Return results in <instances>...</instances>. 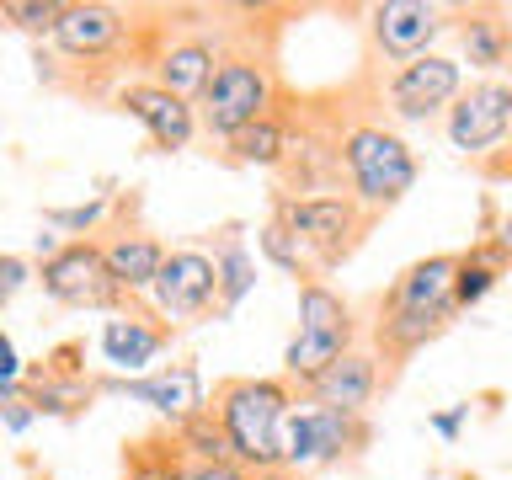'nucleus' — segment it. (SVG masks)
Masks as SVG:
<instances>
[{
  "label": "nucleus",
  "mask_w": 512,
  "mask_h": 480,
  "mask_svg": "<svg viewBox=\"0 0 512 480\" xmlns=\"http://www.w3.org/2000/svg\"><path fill=\"white\" fill-rule=\"evenodd\" d=\"M150 299H155V315L166 326H192V320H208L219 315V272H214V256L198 251V246H182V251H166L155 283H150Z\"/></svg>",
  "instance_id": "9"
},
{
  "label": "nucleus",
  "mask_w": 512,
  "mask_h": 480,
  "mask_svg": "<svg viewBox=\"0 0 512 480\" xmlns=\"http://www.w3.org/2000/svg\"><path fill=\"white\" fill-rule=\"evenodd\" d=\"M80 358H86V342H64L22 368L16 395L32 406V416H80L96 400V374H86Z\"/></svg>",
  "instance_id": "10"
},
{
  "label": "nucleus",
  "mask_w": 512,
  "mask_h": 480,
  "mask_svg": "<svg viewBox=\"0 0 512 480\" xmlns=\"http://www.w3.org/2000/svg\"><path fill=\"white\" fill-rule=\"evenodd\" d=\"M352 342H363L352 304L320 278L299 283V331H294V342L283 347V379L299 390L304 379H315L326 363L342 358Z\"/></svg>",
  "instance_id": "6"
},
{
  "label": "nucleus",
  "mask_w": 512,
  "mask_h": 480,
  "mask_svg": "<svg viewBox=\"0 0 512 480\" xmlns=\"http://www.w3.org/2000/svg\"><path fill=\"white\" fill-rule=\"evenodd\" d=\"M454 32L464 43V59H470L480 75L512 70V16L502 6H464V11H454Z\"/></svg>",
  "instance_id": "22"
},
{
  "label": "nucleus",
  "mask_w": 512,
  "mask_h": 480,
  "mask_svg": "<svg viewBox=\"0 0 512 480\" xmlns=\"http://www.w3.org/2000/svg\"><path fill=\"white\" fill-rule=\"evenodd\" d=\"M107 208H112V198L102 192V198H91V203H75V208H43V224H54V230L75 235V240H91V235L107 224Z\"/></svg>",
  "instance_id": "29"
},
{
  "label": "nucleus",
  "mask_w": 512,
  "mask_h": 480,
  "mask_svg": "<svg viewBox=\"0 0 512 480\" xmlns=\"http://www.w3.org/2000/svg\"><path fill=\"white\" fill-rule=\"evenodd\" d=\"M112 102H118V112H128L144 134H150V144L160 155H176L187 150L192 134H198V118H192V102H182V96L160 91L155 80H123V86H112Z\"/></svg>",
  "instance_id": "16"
},
{
  "label": "nucleus",
  "mask_w": 512,
  "mask_h": 480,
  "mask_svg": "<svg viewBox=\"0 0 512 480\" xmlns=\"http://www.w3.org/2000/svg\"><path fill=\"white\" fill-rule=\"evenodd\" d=\"M256 480H304L299 470H267V475H256Z\"/></svg>",
  "instance_id": "35"
},
{
  "label": "nucleus",
  "mask_w": 512,
  "mask_h": 480,
  "mask_svg": "<svg viewBox=\"0 0 512 480\" xmlns=\"http://www.w3.org/2000/svg\"><path fill=\"white\" fill-rule=\"evenodd\" d=\"M512 134V80L486 75L470 91L454 96L448 107V144L464 155H486L491 144H502Z\"/></svg>",
  "instance_id": "14"
},
{
  "label": "nucleus",
  "mask_w": 512,
  "mask_h": 480,
  "mask_svg": "<svg viewBox=\"0 0 512 480\" xmlns=\"http://www.w3.org/2000/svg\"><path fill=\"white\" fill-rule=\"evenodd\" d=\"M470 416V406H454V411H443V416H432V427L443 432V438H459V422Z\"/></svg>",
  "instance_id": "33"
},
{
  "label": "nucleus",
  "mask_w": 512,
  "mask_h": 480,
  "mask_svg": "<svg viewBox=\"0 0 512 480\" xmlns=\"http://www.w3.org/2000/svg\"><path fill=\"white\" fill-rule=\"evenodd\" d=\"M336 171L347 176V198L374 224L416 187L411 144L400 139L390 123H374V118H363V123H352L336 134Z\"/></svg>",
  "instance_id": "4"
},
{
  "label": "nucleus",
  "mask_w": 512,
  "mask_h": 480,
  "mask_svg": "<svg viewBox=\"0 0 512 480\" xmlns=\"http://www.w3.org/2000/svg\"><path fill=\"white\" fill-rule=\"evenodd\" d=\"M150 454L155 464L166 470L171 480H256L251 470H240L235 459H208V454H192V448H182L171 438V432H150Z\"/></svg>",
  "instance_id": "25"
},
{
  "label": "nucleus",
  "mask_w": 512,
  "mask_h": 480,
  "mask_svg": "<svg viewBox=\"0 0 512 480\" xmlns=\"http://www.w3.org/2000/svg\"><path fill=\"white\" fill-rule=\"evenodd\" d=\"M496 246H502V251H507V256H512V214H507V219H502V230H496Z\"/></svg>",
  "instance_id": "34"
},
{
  "label": "nucleus",
  "mask_w": 512,
  "mask_h": 480,
  "mask_svg": "<svg viewBox=\"0 0 512 480\" xmlns=\"http://www.w3.org/2000/svg\"><path fill=\"white\" fill-rule=\"evenodd\" d=\"M22 368H27V363L16 358V342L0 331V384H16V379H22Z\"/></svg>",
  "instance_id": "32"
},
{
  "label": "nucleus",
  "mask_w": 512,
  "mask_h": 480,
  "mask_svg": "<svg viewBox=\"0 0 512 480\" xmlns=\"http://www.w3.org/2000/svg\"><path fill=\"white\" fill-rule=\"evenodd\" d=\"M96 395H123V400H139V406L160 411L166 422H187V416L203 411V374L192 363H176V368H155V374H96Z\"/></svg>",
  "instance_id": "15"
},
{
  "label": "nucleus",
  "mask_w": 512,
  "mask_h": 480,
  "mask_svg": "<svg viewBox=\"0 0 512 480\" xmlns=\"http://www.w3.org/2000/svg\"><path fill=\"white\" fill-rule=\"evenodd\" d=\"M374 443V422L368 411H342V406H304L288 411L283 422V470H326V464L358 459Z\"/></svg>",
  "instance_id": "7"
},
{
  "label": "nucleus",
  "mask_w": 512,
  "mask_h": 480,
  "mask_svg": "<svg viewBox=\"0 0 512 480\" xmlns=\"http://www.w3.org/2000/svg\"><path fill=\"white\" fill-rule=\"evenodd\" d=\"M256 251H262V256H267V262L278 267V272H288L294 283H315V267L304 262L299 240L288 235V230H283V224L272 219V214H267V224H262V230H256Z\"/></svg>",
  "instance_id": "27"
},
{
  "label": "nucleus",
  "mask_w": 512,
  "mask_h": 480,
  "mask_svg": "<svg viewBox=\"0 0 512 480\" xmlns=\"http://www.w3.org/2000/svg\"><path fill=\"white\" fill-rule=\"evenodd\" d=\"M272 219H278L283 230L299 240L304 262L315 267L320 283H326V272L352 262V251L374 235V219H368L363 208L347 198V192H310V198L272 192Z\"/></svg>",
  "instance_id": "5"
},
{
  "label": "nucleus",
  "mask_w": 512,
  "mask_h": 480,
  "mask_svg": "<svg viewBox=\"0 0 512 480\" xmlns=\"http://www.w3.org/2000/svg\"><path fill=\"white\" fill-rule=\"evenodd\" d=\"M294 128L299 118L288 112V96L272 112H262L256 123H246L235 139H224V155L235 160V166H256V171H272V166H288V155H294Z\"/></svg>",
  "instance_id": "23"
},
{
  "label": "nucleus",
  "mask_w": 512,
  "mask_h": 480,
  "mask_svg": "<svg viewBox=\"0 0 512 480\" xmlns=\"http://www.w3.org/2000/svg\"><path fill=\"white\" fill-rule=\"evenodd\" d=\"M299 390L283 374H256V379H219L203 411L214 416L224 448L240 470L267 475L283 470V422L294 411Z\"/></svg>",
  "instance_id": "2"
},
{
  "label": "nucleus",
  "mask_w": 512,
  "mask_h": 480,
  "mask_svg": "<svg viewBox=\"0 0 512 480\" xmlns=\"http://www.w3.org/2000/svg\"><path fill=\"white\" fill-rule=\"evenodd\" d=\"M64 16V0H0V27H16L27 38H48Z\"/></svg>",
  "instance_id": "28"
},
{
  "label": "nucleus",
  "mask_w": 512,
  "mask_h": 480,
  "mask_svg": "<svg viewBox=\"0 0 512 480\" xmlns=\"http://www.w3.org/2000/svg\"><path fill=\"white\" fill-rule=\"evenodd\" d=\"M283 102V86H278V64H272V48L256 43V32H224V48L214 59V75L208 86L198 91L192 102V118L208 139H235L246 123H256L262 112H272Z\"/></svg>",
  "instance_id": "3"
},
{
  "label": "nucleus",
  "mask_w": 512,
  "mask_h": 480,
  "mask_svg": "<svg viewBox=\"0 0 512 480\" xmlns=\"http://www.w3.org/2000/svg\"><path fill=\"white\" fill-rule=\"evenodd\" d=\"M214 272H219V315H230L240 299L251 294L256 283V262L246 251V240L235 230H219V246H214Z\"/></svg>",
  "instance_id": "26"
},
{
  "label": "nucleus",
  "mask_w": 512,
  "mask_h": 480,
  "mask_svg": "<svg viewBox=\"0 0 512 480\" xmlns=\"http://www.w3.org/2000/svg\"><path fill=\"white\" fill-rule=\"evenodd\" d=\"M32 283H38L54 304H64V310H107V315L134 310V299L107 278L96 240H64L54 256H43V267L32 272Z\"/></svg>",
  "instance_id": "8"
},
{
  "label": "nucleus",
  "mask_w": 512,
  "mask_h": 480,
  "mask_svg": "<svg viewBox=\"0 0 512 480\" xmlns=\"http://www.w3.org/2000/svg\"><path fill=\"white\" fill-rule=\"evenodd\" d=\"M448 326H454V310H379L374 326H368V347H374V358H379L384 384H390L427 342H438Z\"/></svg>",
  "instance_id": "17"
},
{
  "label": "nucleus",
  "mask_w": 512,
  "mask_h": 480,
  "mask_svg": "<svg viewBox=\"0 0 512 480\" xmlns=\"http://www.w3.org/2000/svg\"><path fill=\"white\" fill-rule=\"evenodd\" d=\"M123 480H171L166 470H160V464H155V454H150V443H128L123 448Z\"/></svg>",
  "instance_id": "31"
},
{
  "label": "nucleus",
  "mask_w": 512,
  "mask_h": 480,
  "mask_svg": "<svg viewBox=\"0 0 512 480\" xmlns=\"http://www.w3.org/2000/svg\"><path fill=\"white\" fill-rule=\"evenodd\" d=\"M507 267H512V256H507L502 246H496V235L475 240L470 251H459V272H454V315L475 310V304H480L496 283L507 278Z\"/></svg>",
  "instance_id": "24"
},
{
  "label": "nucleus",
  "mask_w": 512,
  "mask_h": 480,
  "mask_svg": "<svg viewBox=\"0 0 512 480\" xmlns=\"http://www.w3.org/2000/svg\"><path fill=\"white\" fill-rule=\"evenodd\" d=\"M224 48V32L219 27H160V43L150 54V80L160 91L182 96V102H198V91L208 86V75H214V59Z\"/></svg>",
  "instance_id": "11"
},
{
  "label": "nucleus",
  "mask_w": 512,
  "mask_h": 480,
  "mask_svg": "<svg viewBox=\"0 0 512 480\" xmlns=\"http://www.w3.org/2000/svg\"><path fill=\"white\" fill-rule=\"evenodd\" d=\"M454 272H459V251L422 256L379 294V310H454Z\"/></svg>",
  "instance_id": "21"
},
{
  "label": "nucleus",
  "mask_w": 512,
  "mask_h": 480,
  "mask_svg": "<svg viewBox=\"0 0 512 480\" xmlns=\"http://www.w3.org/2000/svg\"><path fill=\"white\" fill-rule=\"evenodd\" d=\"M384 390V374H379V358L368 342H352L336 363H326L315 379L299 384L304 400L315 406H342V411H368V400Z\"/></svg>",
  "instance_id": "19"
},
{
  "label": "nucleus",
  "mask_w": 512,
  "mask_h": 480,
  "mask_svg": "<svg viewBox=\"0 0 512 480\" xmlns=\"http://www.w3.org/2000/svg\"><path fill=\"white\" fill-rule=\"evenodd\" d=\"M171 342H176V326H166V320L150 315V310H139V304L123 310V315H112L102 326V336H96L102 358L112 368H123V374H144Z\"/></svg>",
  "instance_id": "20"
},
{
  "label": "nucleus",
  "mask_w": 512,
  "mask_h": 480,
  "mask_svg": "<svg viewBox=\"0 0 512 480\" xmlns=\"http://www.w3.org/2000/svg\"><path fill=\"white\" fill-rule=\"evenodd\" d=\"M160 27L166 22H144L139 11L102 6V0L64 6V16L48 32V54H38V70H59V64H75L91 75L144 70L160 43Z\"/></svg>",
  "instance_id": "1"
},
{
  "label": "nucleus",
  "mask_w": 512,
  "mask_h": 480,
  "mask_svg": "<svg viewBox=\"0 0 512 480\" xmlns=\"http://www.w3.org/2000/svg\"><path fill=\"white\" fill-rule=\"evenodd\" d=\"M454 27V11L448 6H427V0H384V6L368 11V43H374L379 59L406 64L432 54V43Z\"/></svg>",
  "instance_id": "13"
},
{
  "label": "nucleus",
  "mask_w": 512,
  "mask_h": 480,
  "mask_svg": "<svg viewBox=\"0 0 512 480\" xmlns=\"http://www.w3.org/2000/svg\"><path fill=\"white\" fill-rule=\"evenodd\" d=\"M96 251H102V267L107 278L123 288L128 299L150 294L160 262H166V246H160V235H150L144 224H102V230L91 235Z\"/></svg>",
  "instance_id": "18"
},
{
  "label": "nucleus",
  "mask_w": 512,
  "mask_h": 480,
  "mask_svg": "<svg viewBox=\"0 0 512 480\" xmlns=\"http://www.w3.org/2000/svg\"><path fill=\"white\" fill-rule=\"evenodd\" d=\"M459 91H464L459 59L422 54V59L395 64V75L384 80V107H390V118H400V123H427V118H438L443 107H454Z\"/></svg>",
  "instance_id": "12"
},
{
  "label": "nucleus",
  "mask_w": 512,
  "mask_h": 480,
  "mask_svg": "<svg viewBox=\"0 0 512 480\" xmlns=\"http://www.w3.org/2000/svg\"><path fill=\"white\" fill-rule=\"evenodd\" d=\"M32 283V262L27 256H11V251H0V310L22 294V288Z\"/></svg>",
  "instance_id": "30"
}]
</instances>
